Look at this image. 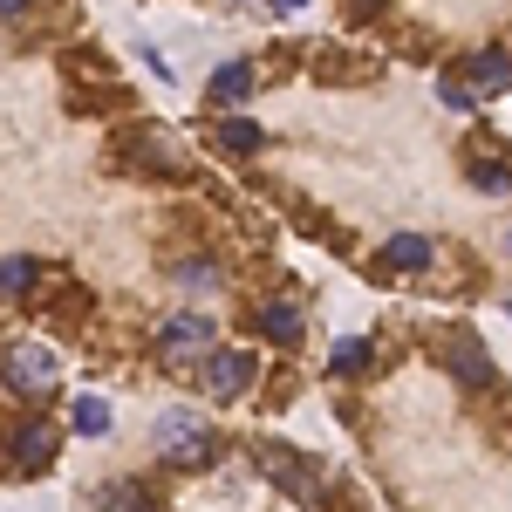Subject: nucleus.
I'll return each mask as SVG.
<instances>
[{"label":"nucleus","instance_id":"nucleus-1","mask_svg":"<svg viewBox=\"0 0 512 512\" xmlns=\"http://www.w3.org/2000/svg\"><path fill=\"white\" fill-rule=\"evenodd\" d=\"M158 451H164V465H185V472H205V465H219V451H226V444H219V437L205 431V424H198L192 410H164L158 417Z\"/></svg>","mask_w":512,"mask_h":512},{"label":"nucleus","instance_id":"nucleus-2","mask_svg":"<svg viewBox=\"0 0 512 512\" xmlns=\"http://www.w3.org/2000/svg\"><path fill=\"white\" fill-rule=\"evenodd\" d=\"M260 472L274 478L287 499H301V506H328V478L308 451H287V444H260Z\"/></svg>","mask_w":512,"mask_h":512},{"label":"nucleus","instance_id":"nucleus-3","mask_svg":"<svg viewBox=\"0 0 512 512\" xmlns=\"http://www.w3.org/2000/svg\"><path fill=\"white\" fill-rule=\"evenodd\" d=\"M0 383L21 390V396H48L62 383V362H55L48 342H7V349H0Z\"/></svg>","mask_w":512,"mask_h":512},{"label":"nucleus","instance_id":"nucleus-4","mask_svg":"<svg viewBox=\"0 0 512 512\" xmlns=\"http://www.w3.org/2000/svg\"><path fill=\"white\" fill-rule=\"evenodd\" d=\"M117 158L137 164V171H158V178H178V171H185V144H178V130H164V123H137V130L117 137Z\"/></svg>","mask_w":512,"mask_h":512},{"label":"nucleus","instance_id":"nucleus-5","mask_svg":"<svg viewBox=\"0 0 512 512\" xmlns=\"http://www.w3.org/2000/svg\"><path fill=\"white\" fill-rule=\"evenodd\" d=\"M198 383H205V396L212 403H239V396L260 383V355L253 349H205V369H198Z\"/></svg>","mask_w":512,"mask_h":512},{"label":"nucleus","instance_id":"nucleus-6","mask_svg":"<svg viewBox=\"0 0 512 512\" xmlns=\"http://www.w3.org/2000/svg\"><path fill=\"white\" fill-rule=\"evenodd\" d=\"M7 451L21 458V472H48L55 451H62V431H55L48 417H21V424L7 431Z\"/></svg>","mask_w":512,"mask_h":512},{"label":"nucleus","instance_id":"nucleus-7","mask_svg":"<svg viewBox=\"0 0 512 512\" xmlns=\"http://www.w3.org/2000/svg\"><path fill=\"white\" fill-rule=\"evenodd\" d=\"M465 89H472V96L512 89V48H478L472 62H465Z\"/></svg>","mask_w":512,"mask_h":512},{"label":"nucleus","instance_id":"nucleus-8","mask_svg":"<svg viewBox=\"0 0 512 512\" xmlns=\"http://www.w3.org/2000/svg\"><path fill=\"white\" fill-rule=\"evenodd\" d=\"M158 349L171 355V362H178V355H205V349H212V321H205V315H171L158 328Z\"/></svg>","mask_w":512,"mask_h":512},{"label":"nucleus","instance_id":"nucleus-9","mask_svg":"<svg viewBox=\"0 0 512 512\" xmlns=\"http://www.w3.org/2000/svg\"><path fill=\"white\" fill-rule=\"evenodd\" d=\"M444 369H451V376H458L465 390H492V355L478 349L472 335H458V342L444 349Z\"/></svg>","mask_w":512,"mask_h":512},{"label":"nucleus","instance_id":"nucleus-10","mask_svg":"<svg viewBox=\"0 0 512 512\" xmlns=\"http://www.w3.org/2000/svg\"><path fill=\"white\" fill-rule=\"evenodd\" d=\"M437 260V246L424 233H396V239H383V274H424Z\"/></svg>","mask_w":512,"mask_h":512},{"label":"nucleus","instance_id":"nucleus-11","mask_svg":"<svg viewBox=\"0 0 512 512\" xmlns=\"http://www.w3.org/2000/svg\"><path fill=\"white\" fill-rule=\"evenodd\" d=\"M96 506H103V512H164L158 492H151L144 478H117V485H103V492H96Z\"/></svg>","mask_w":512,"mask_h":512},{"label":"nucleus","instance_id":"nucleus-12","mask_svg":"<svg viewBox=\"0 0 512 512\" xmlns=\"http://www.w3.org/2000/svg\"><path fill=\"white\" fill-rule=\"evenodd\" d=\"M212 144L226 151V158H253L260 144H267V130L253 117H219V130H212Z\"/></svg>","mask_w":512,"mask_h":512},{"label":"nucleus","instance_id":"nucleus-13","mask_svg":"<svg viewBox=\"0 0 512 512\" xmlns=\"http://www.w3.org/2000/svg\"><path fill=\"white\" fill-rule=\"evenodd\" d=\"M301 328H308V321H301L294 301H267V308H260V335H267L274 349H294V342H301Z\"/></svg>","mask_w":512,"mask_h":512},{"label":"nucleus","instance_id":"nucleus-14","mask_svg":"<svg viewBox=\"0 0 512 512\" xmlns=\"http://www.w3.org/2000/svg\"><path fill=\"white\" fill-rule=\"evenodd\" d=\"M253 96V62H226L219 76H212V110H233Z\"/></svg>","mask_w":512,"mask_h":512},{"label":"nucleus","instance_id":"nucleus-15","mask_svg":"<svg viewBox=\"0 0 512 512\" xmlns=\"http://www.w3.org/2000/svg\"><path fill=\"white\" fill-rule=\"evenodd\" d=\"M35 280H41L35 260H21V253H14V260H0V301H28V294H35Z\"/></svg>","mask_w":512,"mask_h":512},{"label":"nucleus","instance_id":"nucleus-16","mask_svg":"<svg viewBox=\"0 0 512 512\" xmlns=\"http://www.w3.org/2000/svg\"><path fill=\"white\" fill-rule=\"evenodd\" d=\"M69 424H76V437H103L110 431V403L103 396H76V417Z\"/></svg>","mask_w":512,"mask_h":512},{"label":"nucleus","instance_id":"nucleus-17","mask_svg":"<svg viewBox=\"0 0 512 512\" xmlns=\"http://www.w3.org/2000/svg\"><path fill=\"white\" fill-rule=\"evenodd\" d=\"M328 369H335V376H362V369H369V342H362V335H349V342H335V355H328Z\"/></svg>","mask_w":512,"mask_h":512},{"label":"nucleus","instance_id":"nucleus-18","mask_svg":"<svg viewBox=\"0 0 512 512\" xmlns=\"http://www.w3.org/2000/svg\"><path fill=\"white\" fill-rule=\"evenodd\" d=\"M472 185H478V192H492V198H499V192H512V164L478 158V164H472Z\"/></svg>","mask_w":512,"mask_h":512},{"label":"nucleus","instance_id":"nucleus-19","mask_svg":"<svg viewBox=\"0 0 512 512\" xmlns=\"http://www.w3.org/2000/svg\"><path fill=\"white\" fill-rule=\"evenodd\" d=\"M178 280H185V287H219V267H212V260H178Z\"/></svg>","mask_w":512,"mask_h":512},{"label":"nucleus","instance_id":"nucleus-20","mask_svg":"<svg viewBox=\"0 0 512 512\" xmlns=\"http://www.w3.org/2000/svg\"><path fill=\"white\" fill-rule=\"evenodd\" d=\"M437 103H444V110H472L478 96L465 89V82H451V76H444V82H437Z\"/></svg>","mask_w":512,"mask_h":512},{"label":"nucleus","instance_id":"nucleus-21","mask_svg":"<svg viewBox=\"0 0 512 512\" xmlns=\"http://www.w3.org/2000/svg\"><path fill=\"white\" fill-rule=\"evenodd\" d=\"M28 7H35V0H0V21H21Z\"/></svg>","mask_w":512,"mask_h":512},{"label":"nucleus","instance_id":"nucleus-22","mask_svg":"<svg viewBox=\"0 0 512 512\" xmlns=\"http://www.w3.org/2000/svg\"><path fill=\"white\" fill-rule=\"evenodd\" d=\"M376 7H383V0H349V14H355V21H369Z\"/></svg>","mask_w":512,"mask_h":512},{"label":"nucleus","instance_id":"nucleus-23","mask_svg":"<svg viewBox=\"0 0 512 512\" xmlns=\"http://www.w3.org/2000/svg\"><path fill=\"white\" fill-rule=\"evenodd\" d=\"M294 7H301V0H274V14H294Z\"/></svg>","mask_w":512,"mask_h":512}]
</instances>
